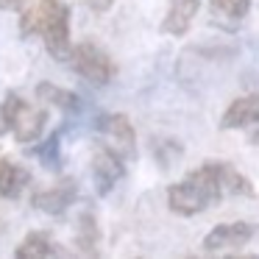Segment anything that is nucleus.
<instances>
[{
  "instance_id": "obj_1",
  "label": "nucleus",
  "mask_w": 259,
  "mask_h": 259,
  "mask_svg": "<svg viewBox=\"0 0 259 259\" xmlns=\"http://www.w3.org/2000/svg\"><path fill=\"white\" fill-rule=\"evenodd\" d=\"M20 17V34L39 36L53 59L67 62L70 42V6L64 0H14Z\"/></svg>"
},
{
  "instance_id": "obj_2",
  "label": "nucleus",
  "mask_w": 259,
  "mask_h": 259,
  "mask_svg": "<svg viewBox=\"0 0 259 259\" xmlns=\"http://www.w3.org/2000/svg\"><path fill=\"white\" fill-rule=\"evenodd\" d=\"M226 190L220 184L218 176V164L206 162L201 167L190 170L181 181H176L167 190V206L170 212L181 214V218H192L198 212H206V209L218 206L223 201Z\"/></svg>"
},
{
  "instance_id": "obj_3",
  "label": "nucleus",
  "mask_w": 259,
  "mask_h": 259,
  "mask_svg": "<svg viewBox=\"0 0 259 259\" xmlns=\"http://www.w3.org/2000/svg\"><path fill=\"white\" fill-rule=\"evenodd\" d=\"M48 125V109L23 101L17 92H9L0 101V134H12L20 145H31L42 137Z\"/></svg>"
},
{
  "instance_id": "obj_4",
  "label": "nucleus",
  "mask_w": 259,
  "mask_h": 259,
  "mask_svg": "<svg viewBox=\"0 0 259 259\" xmlns=\"http://www.w3.org/2000/svg\"><path fill=\"white\" fill-rule=\"evenodd\" d=\"M67 62L81 78L90 81V84H95V87L112 84V78L117 75L114 59L109 56L101 45H95V42H78V45H73Z\"/></svg>"
},
{
  "instance_id": "obj_5",
  "label": "nucleus",
  "mask_w": 259,
  "mask_h": 259,
  "mask_svg": "<svg viewBox=\"0 0 259 259\" xmlns=\"http://www.w3.org/2000/svg\"><path fill=\"white\" fill-rule=\"evenodd\" d=\"M90 167H92V181H95L98 195H109V192H112V187L125 176V159L120 156L112 145L98 142V145L92 148Z\"/></svg>"
},
{
  "instance_id": "obj_6",
  "label": "nucleus",
  "mask_w": 259,
  "mask_h": 259,
  "mask_svg": "<svg viewBox=\"0 0 259 259\" xmlns=\"http://www.w3.org/2000/svg\"><path fill=\"white\" fill-rule=\"evenodd\" d=\"M95 128H98V134L103 137V142L112 145L123 159L137 156V131H134V125H131V120L125 117V114H120V112L101 114Z\"/></svg>"
},
{
  "instance_id": "obj_7",
  "label": "nucleus",
  "mask_w": 259,
  "mask_h": 259,
  "mask_svg": "<svg viewBox=\"0 0 259 259\" xmlns=\"http://www.w3.org/2000/svg\"><path fill=\"white\" fill-rule=\"evenodd\" d=\"M75 198H78V184H75V179H59L56 184L45 187V190H36L34 195H31V206L56 218V214H64L73 206Z\"/></svg>"
},
{
  "instance_id": "obj_8",
  "label": "nucleus",
  "mask_w": 259,
  "mask_h": 259,
  "mask_svg": "<svg viewBox=\"0 0 259 259\" xmlns=\"http://www.w3.org/2000/svg\"><path fill=\"white\" fill-rule=\"evenodd\" d=\"M253 226L251 223H242V220H234V223H220L203 237V251L209 253H218V251H237L242 248L248 240L253 237Z\"/></svg>"
},
{
  "instance_id": "obj_9",
  "label": "nucleus",
  "mask_w": 259,
  "mask_h": 259,
  "mask_svg": "<svg viewBox=\"0 0 259 259\" xmlns=\"http://www.w3.org/2000/svg\"><path fill=\"white\" fill-rule=\"evenodd\" d=\"M259 120V92H251V95H242L237 101L229 103V109L220 117V128H248V125Z\"/></svg>"
},
{
  "instance_id": "obj_10",
  "label": "nucleus",
  "mask_w": 259,
  "mask_h": 259,
  "mask_svg": "<svg viewBox=\"0 0 259 259\" xmlns=\"http://www.w3.org/2000/svg\"><path fill=\"white\" fill-rule=\"evenodd\" d=\"M198 9H201V0H170V12L162 23V31L170 36H184L195 20Z\"/></svg>"
},
{
  "instance_id": "obj_11",
  "label": "nucleus",
  "mask_w": 259,
  "mask_h": 259,
  "mask_svg": "<svg viewBox=\"0 0 259 259\" xmlns=\"http://www.w3.org/2000/svg\"><path fill=\"white\" fill-rule=\"evenodd\" d=\"M28 184H31L28 167L0 156V198H20Z\"/></svg>"
},
{
  "instance_id": "obj_12",
  "label": "nucleus",
  "mask_w": 259,
  "mask_h": 259,
  "mask_svg": "<svg viewBox=\"0 0 259 259\" xmlns=\"http://www.w3.org/2000/svg\"><path fill=\"white\" fill-rule=\"evenodd\" d=\"M64 248L53 242V237L48 231H28L23 237L17 248H14V256L20 259H42V256H62Z\"/></svg>"
},
{
  "instance_id": "obj_13",
  "label": "nucleus",
  "mask_w": 259,
  "mask_h": 259,
  "mask_svg": "<svg viewBox=\"0 0 259 259\" xmlns=\"http://www.w3.org/2000/svg\"><path fill=\"white\" fill-rule=\"evenodd\" d=\"M36 98H39L42 103H48V106H56L62 109V112L67 114H78L81 112V98L75 95L73 90H64V87H56L51 84V81H39V87H36Z\"/></svg>"
},
{
  "instance_id": "obj_14",
  "label": "nucleus",
  "mask_w": 259,
  "mask_h": 259,
  "mask_svg": "<svg viewBox=\"0 0 259 259\" xmlns=\"http://www.w3.org/2000/svg\"><path fill=\"white\" fill-rule=\"evenodd\" d=\"M75 245H78L81 253L87 256H95L98 253V245H101V226H98L95 214L92 212H84L75 223Z\"/></svg>"
},
{
  "instance_id": "obj_15",
  "label": "nucleus",
  "mask_w": 259,
  "mask_h": 259,
  "mask_svg": "<svg viewBox=\"0 0 259 259\" xmlns=\"http://www.w3.org/2000/svg\"><path fill=\"white\" fill-rule=\"evenodd\" d=\"M214 164H218V176H220V184H223L226 195H237V198L253 195V184L237 167H231L229 162H214Z\"/></svg>"
},
{
  "instance_id": "obj_16",
  "label": "nucleus",
  "mask_w": 259,
  "mask_h": 259,
  "mask_svg": "<svg viewBox=\"0 0 259 259\" xmlns=\"http://www.w3.org/2000/svg\"><path fill=\"white\" fill-rule=\"evenodd\" d=\"M214 14H223L226 20H242L251 12V0H209Z\"/></svg>"
},
{
  "instance_id": "obj_17",
  "label": "nucleus",
  "mask_w": 259,
  "mask_h": 259,
  "mask_svg": "<svg viewBox=\"0 0 259 259\" xmlns=\"http://www.w3.org/2000/svg\"><path fill=\"white\" fill-rule=\"evenodd\" d=\"M59 137H62L59 131L51 134V140H48L45 145H39V151H36V156H39L48 167H59Z\"/></svg>"
},
{
  "instance_id": "obj_18",
  "label": "nucleus",
  "mask_w": 259,
  "mask_h": 259,
  "mask_svg": "<svg viewBox=\"0 0 259 259\" xmlns=\"http://www.w3.org/2000/svg\"><path fill=\"white\" fill-rule=\"evenodd\" d=\"M87 9H92L95 14H103V12H109V9L114 6V0H81Z\"/></svg>"
},
{
  "instance_id": "obj_19",
  "label": "nucleus",
  "mask_w": 259,
  "mask_h": 259,
  "mask_svg": "<svg viewBox=\"0 0 259 259\" xmlns=\"http://www.w3.org/2000/svg\"><path fill=\"white\" fill-rule=\"evenodd\" d=\"M248 140H251V145L259 148V120H253V123L248 125Z\"/></svg>"
},
{
  "instance_id": "obj_20",
  "label": "nucleus",
  "mask_w": 259,
  "mask_h": 259,
  "mask_svg": "<svg viewBox=\"0 0 259 259\" xmlns=\"http://www.w3.org/2000/svg\"><path fill=\"white\" fill-rule=\"evenodd\" d=\"M14 6V0H0V9H12Z\"/></svg>"
}]
</instances>
